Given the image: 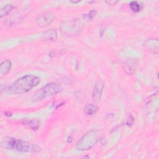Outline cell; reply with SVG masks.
I'll return each mask as SVG.
<instances>
[{"label":"cell","instance_id":"obj_1","mask_svg":"<svg viewBox=\"0 0 159 159\" xmlns=\"http://www.w3.org/2000/svg\"><path fill=\"white\" fill-rule=\"evenodd\" d=\"M40 82L39 76L27 75L18 78L12 84L7 86L6 92L10 94H21L30 91Z\"/></svg>","mask_w":159,"mask_h":159},{"label":"cell","instance_id":"obj_2","mask_svg":"<svg viewBox=\"0 0 159 159\" xmlns=\"http://www.w3.org/2000/svg\"><path fill=\"white\" fill-rule=\"evenodd\" d=\"M1 147L22 153H37L41 151V148L35 143L10 137H6L2 140Z\"/></svg>","mask_w":159,"mask_h":159},{"label":"cell","instance_id":"obj_3","mask_svg":"<svg viewBox=\"0 0 159 159\" xmlns=\"http://www.w3.org/2000/svg\"><path fill=\"white\" fill-rule=\"evenodd\" d=\"M62 90L60 84L57 83H50L36 91L30 98V101L36 102L40 101L48 97L58 94Z\"/></svg>","mask_w":159,"mask_h":159},{"label":"cell","instance_id":"obj_4","mask_svg":"<svg viewBox=\"0 0 159 159\" xmlns=\"http://www.w3.org/2000/svg\"><path fill=\"white\" fill-rule=\"evenodd\" d=\"M100 137L99 132L97 130H91L84 134L78 141L76 148L80 151L88 150L94 146Z\"/></svg>","mask_w":159,"mask_h":159},{"label":"cell","instance_id":"obj_5","mask_svg":"<svg viewBox=\"0 0 159 159\" xmlns=\"http://www.w3.org/2000/svg\"><path fill=\"white\" fill-rule=\"evenodd\" d=\"M139 62L137 59L131 58L126 60L124 62L122 65V68L124 71L127 75H131L135 72L136 70L139 66Z\"/></svg>","mask_w":159,"mask_h":159},{"label":"cell","instance_id":"obj_6","mask_svg":"<svg viewBox=\"0 0 159 159\" xmlns=\"http://www.w3.org/2000/svg\"><path fill=\"white\" fill-rule=\"evenodd\" d=\"M55 17L52 12H46L39 16L36 19L37 24L41 27H45L50 25L53 20Z\"/></svg>","mask_w":159,"mask_h":159},{"label":"cell","instance_id":"obj_7","mask_svg":"<svg viewBox=\"0 0 159 159\" xmlns=\"http://www.w3.org/2000/svg\"><path fill=\"white\" fill-rule=\"evenodd\" d=\"M61 29L64 33H73L75 34L76 32L78 33L81 29L80 27V24L76 20H71L64 22L63 24L61 25Z\"/></svg>","mask_w":159,"mask_h":159},{"label":"cell","instance_id":"obj_8","mask_svg":"<svg viewBox=\"0 0 159 159\" xmlns=\"http://www.w3.org/2000/svg\"><path fill=\"white\" fill-rule=\"evenodd\" d=\"M144 48L148 52L158 54L159 50V41L158 39L151 38L147 39L143 43Z\"/></svg>","mask_w":159,"mask_h":159},{"label":"cell","instance_id":"obj_9","mask_svg":"<svg viewBox=\"0 0 159 159\" xmlns=\"http://www.w3.org/2000/svg\"><path fill=\"white\" fill-rule=\"evenodd\" d=\"M104 87V83L101 80L96 81L93 90V99L94 101H99L100 100Z\"/></svg>","mask_w":159,"mask_h":159},{"label":"cell","instance_id":"obj_10","mask_svg":"<svg viewBox=\"0 0 159 159\" xmlns=\"http://www.w3.org/2000/svg\"><path fill=\"white\" fill-rule=\"evenodd\" d=\"M22 124L24 125H27L29 127H30L31 129L35 130H37L39 126H40V122L39 120L37 119H24L22 120Z\"/></svg>","mask_w":159,"mask_h":159},{"label":"cell","instance_id":"obj_11","mask_svg":"<svg viewBox=\"0 0 159 159\" xmlns=\"http://www.w3.org/2000/svg\"><path fill=\"white\" fill-rule=\"evenodd\" d=\"M11 67V61L7 59L3 60L0 65V77L6 75L10 70Z\"/></svg>","mask_w":159,"mask_h":159},{"label":"cell","instance_id":"obj_12","mask_svg":"<svg viewBox=\"0 0 159 159\" xmlns=\"http://www.w3.org/2000/svg\"><path fill=\"white\" fill-rule=\"evenodd\" d=\"M43 38L47 41L56 40L57 39V32L54 29H48L43 32Z\"/></svg>","mask_w":159,"mask_h":159},{"label":"cell","instance_id":"obj_13","mask_svg":"<svg viewBox=\"0 0 159 159\" xmlns=\"http://www.w3.org/2000/svg\"><path fill=\"white\" fill-rule=\"evenodd\" d=\"M98 111V106L94 104H88L84 108V112L88 116H93Z\"/></svg>","mask_w":159,"mask_h":159},{"label":"cell","instance_id":"obj_14","mask_svg":"<svg viewBox=\"0 0 159 159\" xmlns=\"http://www.w3.org/2000/svg\"><path fill=\"white\" fill-rule=\"evenodd\" d=\"M129 6H130V9L134 12H138L142 10V9L143 8L142 3L140 2H139V1H131L130 2Z\"/></svg>","mask_w":159,"mask_h":159},{"label":"cell","instance_id":"obj_15","mask_svg":"<svg viewBox=\"0 0 159 159\" xmlns=\"http://www.w3.org/2000/svg\"><path fill=\"white\" fill-rule=\"evenodd\" d=\"M14 8V6L11 4H6L1 9L0 17L2 18L5 16H7Z\"/></svg>","mask_w":159,"mask_h":159},{"label":"cell","instance_id":"obj_16","mask_svg":"<svg viewBox=\"0 0 159 159\" xmlns=\"http://www.w3.org/2000/svg\"><path fill=\"white\" fill-rule=\"evenodd\" d=\"M96 15V10H91L88 14H84L83 17L85 19L89 20H91L92 19H93V17H94Z\"/></svg>","mask_w":159,"mask_h":159},{"label":"cell","instance_id":"obj_17","mask_svg":"<svg viewBox=\"0 0 159 159\" xmlns=\"http://www.w3.org/2000/svg\"><path fill=\"white\" fill-rule=\"evenodd\" d=\"M106 2L109 5H115L117 1H106Z\"/></svg>","mask_w":159,"mask_h":159},{"label":"cell","instance_id":"obj_18","mask_svg":"<svg viewBox=\"0 0 159 159\" xmlns=\"http://www.w3.org/2000/svg\"><path fill=\"white\" fill-rule=\"evenodd\" d=\"M80 2V1H71V2H72V3H77V2Z\"/></svg>","mask_w":159,"mask_h":159}]
</instances>
